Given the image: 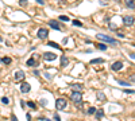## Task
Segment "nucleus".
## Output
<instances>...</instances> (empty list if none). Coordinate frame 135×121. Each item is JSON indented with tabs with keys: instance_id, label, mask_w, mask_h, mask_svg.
<instances>
[{
	"instance_id": "f257e3e1",
	"label": "nucleus",
	"mask_w": 135,
	"mask_h": 121,
	"mask_svg": "<svg viewBox=\"0 0 135 121\" xmlns=\"http://www.w3.org/2000/svg\"><path fill=\"white\" fill-rule=\"evenodd\" d=\"M96 38H97V39H100L103 43H111V44H118V43H119L116 39H113L112 36H109V35H105V34H97Z\"/></svg>"
},
{
	"instance_id": "f03ea898",
	"label": "nucleus",
	"mask_w": 135,
	"mask_h": 121,
	"mask_svg": "<svg viewBox=\"0 0 135 121\" xmlns=\"http://www.w3.org/2000/svg\"><path fill=\"white\" fill-rule=\"evenodd\" d=\"M70 100L74 102V104H81V100H82V93L81 92H73L70 94Z\"/></svg>"
},
{
	"instance_id": "7ed1b4c3",
	"label": "nucleus",
	"mask_w": 135,
	"mask_h": 121,
	"mask_svg": "<svg viewBox=\"0 0 135 121\" xmlns=\"http://www.w3.org/2000/svg\"><path fill=\"white\" fill-rule=\"evenodd\" d=\"M49 27H51L53 30H57V31H61V30H64V27H61V24H59L57 20H54V19L49 20Z\"/></svg>"
},
{
	"instance_id": "20e7f679",
	"label": "nucleus",
	"mask_w": 135,
	"mask_h": 121,
	"mask_svg": "<svg viewBox=\"0 0 135 121\" xmlns=\"http://www.w3.org/2000/svg\"><path fill=\"white\" fill-rule=\"evenodd\" d=\"M55 108L58 110H62L66 108V100L65 98H58L57 101H55Z\"/></svg>"
},
{
	"instance_id": "39448f33",
	"label": "nucleus",
	"mask_w": 135,
	"mask_h": 121,
	"mask_svg": "<svg viewBox=\"0 0 135 121\" xmlns=\"http://www.w3.org/2000/svg\"><path fill=\"white\" fill-rule=\"evenodd\" d=\"M135 22V18L131 16V15H127V16L123 18V24L124 26H132Z\"/></svg>"
},
{
	"instance_id": "423d86ee",
	"label": "nucleus",
	"mask_w": 135,
	"mask_h": 121,
	"mask_svg": "<svg viewBox=\"0 0 135 121\" xmlns=\"http://www.w3.org/2000/svg\"><path fill=\"white\" fill-rule=\"evenodd\" d=\"M47 36H49L47 28H39V30H38V38L39 39H46Z\"/></svg>"
},
{
	"instance_id": "0eeeda50",
	"label": "nucleus",
	"mask_w": 135,
	"mask_h": 121,
	"mask_svg": "<svg viewBox=\"0 0 135 121\" xmlns=\"http://www.w3.org/2000/svg\"><path fill=\"white\" fill-rule=\"evenodd\" d=\"M122 67H123V62L122 60H116V62H113L111 69H112V71H119V70H122Z\"/></svg>"
},
{
	"instance_id": "6e6552de",
	"label": "nucleus",
	"mask_w": 135,
	"mask_h": 121,
	"mask_svg": "<svg viewBox=\"0 0 135 121\" xmlns=\"http://www.w3.org/2000/svg\"><path fill=\"white\" fill-rule=\"evenodd\" d=\"M43 59L47 60V62H51V60L57 59V55L54 54V53H45V54H43Z\"/></svg>"
},
{
	"instance_id": "1a4fd4ad",
	"label": "nucleus",
	"mask_w": 135,
	"mask_h": 121,
	"mask_svg": "<svg viewBox=\"0 0 135 121\" xmlns=\"http://www.w3.org/2000/svg\"><path fill=\"white\" fill-rule=\"evenodd\" d=\"M30 90H31V86H30V83H28V82H23V83H22V86H20V92H22L23 94L30 93Z\"/></svg>"
},
{
	"instance_id": "9d476101",
	"label": "nucleus",
	"mask_w": 135,
	"mask_h": 121,
	"mask_svg": "<svg viewBox=\"0 0 135 121\" xmlns=\"http://www.w3.org/2000/svg\"><path fill=\"white\" fill-rule=\"evenodd\" d=\"M22 79H24V71H22V70H18L15 73V81L16 82H19Z\"/></svg>"
},
{
	"instance_id": "9b49d317",
	"label": "nucleus",
	"mask_w": 135,
	"mask_h": 121,
	"mask_svg": "<svg viewBox=\"0 0 135 121\" xmlns=\"http://www.w3.org/2000/svg\"><path fill=\"white\" fill-rule=\"evenodd\" d=\"M26 65H27V66H30V67H35V66H38V65H39V62H38V60H35L34 58H30L28 60H26Z\"/></svg>"
},
{
	"instance_id": "f8f14e48",
	"label": "nucleus",
	"mask_w": 135,
	"mask_h": 121,
	"mask_svg": "<svg viewBox=\"0 0 135 121\" xmlns=\"http://www.w3.org/2000/svg\"><path fill=\"white\" fill-rule=\"evenodd\" d=\"M68 63H69V58L62 55V57H61V66L65 67V66H68Z\"/></svg>"
},
{
	"instance_id": "ddd939ff",
	"label": "nucleus",
	"mask_w": 135,
	"mask_h": 121,
	"mask_svg": "<svg viewBox=\"0 0 135 121\" xmlns=\"http://www.w3.org/2000/svg\"><path fill=\"white\" fill-rule=\"evenodd\" d=\"M70 88L76 89V92H81V90H82V85H81V83H72Z\"/></svg>"
},
{
	"instance_id": "4468645a",
	"label": "nucleus",
	"mask_w": 135,
	"mask_h": 121,
	"mask_svg": "<svg viewBox=\"0 0 135 121\" xmlns=\"http://www.w3.org/2000/svg\"><path fill=\"white\" fill-rule=\"evenodd\" d=\"M124 3H126V4H127V7H128V8H131V10H132V8H135V0H124Z\"/></svg>"
},
{
	"instance_id": "2eb2a0df",
	"label": "nucleus",
	"mask_w": 135,
	"mask_h": 121,
	"mask_svg": "<svg viewBox=\"0 0 135 121\" xmlns=\"http://www.w3.org/2000/svg\"><path fill=\"white\" fill-rule=\"evenodd\" d=\"M103 116H104V112H103V109L96 110V118H97V120H101Z\"/></svg>"
},
{
	"instance_id": "dca6fc26",
	"label": "nucleus",
	"mask_w": 135,
	"mask_h": 121,
	"mask_svg": "<svg viewBox=\"0 0 135 121\" xmlns=\"http://www.w3.org/2000/svg\"><path fill=\"white\" fill-rule=\"evenodd\" d=\"M1 62H3V63H4V65H10L11 62H12V59H11L10 57H4V58H1Z\"/></svg>"
},
{
	"instance_id": "f3484780",
	"label": "nucleus",
	"mask_w": 135,
	"mask_h": 121,
	"mask_svg": "<svg viewBox=\"0 0 135 121\" xmlns=\"http://www.w3.org/2000/svg\"><path fill=\"white\" fill-rule=\"evenodd\" d=\"M104 60L105 59H103V58H95V59L91 60V63L92 65H95V63H104Z\"/></svg>"
},
{
	"instance_id": "a211bd4d",
	"label": "nucleus",
	"mask_w": 135,
	"mask_h": 121,
	"mask_svg": "<svg viewBox=\"0 0 135 121\" xmlns=\"http://www.w3.org/2000/svg\"><path fill=\"white\" fill-rule=\"evenodd\" d=\"M97 49L100 50V51H105V50H107V44L105 43H99L97 44Z\"/></svg>"
},
{
	"instance_id": "6ab92c4d",
	"label": "nucleus",
	"mask_w": 135,
	"mask_h": 121,
	"mask_svg": "<svg viewBox=\"0 0 135 121\" xmlns=\"http://www.w3.org/2000/svg\"><path fill=\"white\" fill-rule=\"evenodd\" d=\"M96 96H97V100H100V101H105V96H104L103 93H100V92H99Z\"/></svg>"
},
{
	"instance_id": "aec40b11",
	"label": "nucleus",
	"mask_w": 135,
	"mask_h": 121,
	"mask_svg": "<svg viewBox=\"0 0 135 121\" xmlns=\"http://www.w3.org/2000/svg\"><path fill=\"white\" fill-rule=\"evenodd\" d=\"M109 30H111V31H116V30H118V26H116L115 23H109Z\"/></svg>"
},
{
	"instance_id": "412c9836",
	"label": "nucleus",
	"mask_w": 135,
	"mask_h": 121,
	"mask_svg": "<svg viewBox=\"0 0 135 121\" xmlns=\"http://www.w3.org/2000/svg\"><path fill=\"white\" fill-rule=\"evenodd\" d=\"M118 82H119V85H120V86H124V88H127V86H130V85H131L130 82H124V81H118Z\"/></svg>"
},
{
	"instance_id": "4be33fe9",
	"label": "nucleus",
	"mask_w": 135,
	"mask_h": 121,
	"mask_svg": "<svg viewBox=\"0 0 135 121\" xmlns=\"http://www.w3.org/2000/svg\"><path fill=\"white\" fill-rule=\"evenodd\" d=\"M95 113H96V108L91 106V108L88 109V114H95Z\"/></svg>"
},
{
	"instance_id": "5701e85b",
	"label": "nucleus",
	"mask_w": 135,
	"mask_h": 121,
	"mask_svg": "<svg viewBox=\"0 0 135 121\" xmlns=\"http://www.w3.org/2000/svg\"><path fill=\"white\" fill-rule=\"evenodd\" d=\"M49 46H51V47H54V49H59V44L57 43H54V42H47Z\"/></svg>"
},
{
	"instance_id": "b1692460",
	"label": "nucleus",
	"mask_w": 135,
	"mask_h": 121,
	"mask_svg": "<svg viewBox=\"0 0 135 121\" xmlns=\"http://www.w3.org/2000/svg\"><path fill=\"white\" fill-rule=\"evenodd\" d=\"M59 20H62V22H69V18L66 16V15H61V16H59Z\"/></svg>"
},
{
	"instance_id": "393cba45",
	"label": "nucleus",
	"mask_w": 135,
	"mask_h": 121,
	"mask_svg": "<svg viewBox=\"0 0 135 121\" xmlns=\"http://www.w3.org/2000/svg\"><path fill=\"white\" fill-rule=\"evenodd\" d=\"M27 105H28V106H30V108H31V109H37V105L34 104V102H32V101H28V102H27Z\"/></svg>"
},
{
	"instance_id": "a878e982",
	"label": "nucleus",
	"mask_w": 135,
	"mask_h": 121,
	"mask_svg": "<svg viewBox=\"0 0 135 121\" xmlns=\"http://www.w3.org/2000/svg\"><path fill=\"white\" fill-rule=\"evenodd\" d=\"M1 102L5 104V105H8V104H10V100L7 98V97H3V98H1Z\"/></svg>"
},
{
	"instance_id": "bb28decb",
	"label": "nucleus",
	"mask_w": 135,
	"mask_h": 121,
	"mask_svg": "<svg viewBox=\"0 0 135 121\" xmlns=\"http://www.w3.org/2000/svg\"><path fill=\"white\" fill-rule=\"evenodd\" d=\"M73 24H74V26H77V27H82V23L78 22V20H73Z\"/></svg>"
},
{
	"instance_id": "cd10ccee",
	"label": "nucleus",
	"mask_w": 135,
	"mask_h": 121,
	"mask_svg": "<svg viewBox=\"0 0 135 121\" xmlns=\"http://www.w3.org/2000/svg\"><path fill=\"white\" fill-rule=\"evenodd\" d=\"M27 3H28V1H27V0H19V4H20L22 7L27 6Z\"/></svg>"
},
{
	"instance_id": "c85d7f7f",
	"label": "nucleus",
	"mask_w": 135,
	"mask_h": 121,
	"mask_svg": "<svg viewBox=\"0 0 135 121\" xmlns=\"http://www.w3.org/2000/svg\"><path fill=\"white\" fill-rule=\"evenodd\" d=\"M124 93H128V94H135V90H131V89H124Z\"/></svg>"
},
{
	"instance_id": "c756f323",
	"label": "nucleus",
	"mask_w": 135,
	"mask_h": 121,
	"mask_svg": "<svg viewBox=\"0 0 135 121\" xmlns=\"http://www.w3.org/2000/svg\"><path fill=\"white\" fill-rule=\"evenodd\" d=\"M45 77L47 78V79H50V81H51V79H53V75H50V74H49V73H45Z\"/></svg>"
},
{
	"instance_id": "7c9ffc66",
	"label": "nucleus",
	"mask_w": 135,
	"mask_h": 121,
	"mask_svg": "<svg viewBox=\"0 0 135 121\" xmlns=\"http://www.w3.org/2000/svg\"><path fill=\"white\" fill-rule=\"evenodd\" d=\"M54 121H61V118L58 117V114H54Z\"/></svg>"
},
{
	"instance_id": "2f4dec72",
	"label": "nucleus",
	"mask_w": 135,
	"mask_h": 121,
	"mask_svg": "<svg viewBox=\"0 0 135 121\" xmlns=\"http://www.w3.org/2000/svg\"><path fill=\"white\" fill-rule=\"evenodd\" d=\"M130 81H131V82H135V74H134V75H131V77H130Z\"/></svg>"
},
{
	"instance_id": "473e14b6",
	"label": "nucleus",
	"mask_w": 135,
	"mask_h": 121,
	"mask_svg": "<svg viewBox=\"0 0 135 121\" xmlns=\"http://www.w3.org/2000/svg\"><path fill=\"white\" fill-rule=\"evenodd\" d=\"M11 121H18V118H16V116H11Z\"/></svg>"
},
{
	"instance_id": "72a5a7b5",
	"label": "nucleus",
	"mask_w": 135,
	"mask_h": 121,
	"mask_svg": "<svg viewBox=\"0 0 135 121\" xmlns=\"http://www.w3.org/2000/svg\"><path fill=\"white\" fill-rule=\"evenodd\" d=\"M41 104H42V106H46V100H41Z\"/></svg>"
},
{
	"instance_id": "f704fd0d",
	"label": "nucleus",
	"mask_w": 135,
	"mask_h": 121,
	"mask_svg": "<svg viewBox=\"0 0 135 121\" xmlns=\"http://www.w3.org/2000/svg\"><path fill=\"white\" fill-rule=\"evenodd\" d=\"M130 58H132V59H135V53H130Z\"/></svg>"
},
{
	"instance_id": "c9c22d12",
	"label": "nucleus",
	"mask_w": 135,
	"mask_h": 121,
	"mask_svg": "<svg viewBox=\"0 0 135 121\" xmlns=\"http://www.w3.org/2000/svg\"><path fill=\"white\" fill-rule=\"evenodd\" d=\"M26 118H27V120H28V121H31V116H30V114H28V113H27V114H26Z\"/></svg>"
},
{
	"instance_id": "e433bc0d",
	"label": "nucleus",
	"mask_w": 135,
	"mask_h": 121,
	"mask_svg": "<svg viewBox=\"0 0 135 121\" xmlns=\"http://www.w3.org/2000/svg\"><path fill=\"white\" fill-rule=\"evenodd\" d=\"M68 39H69V38H64V40H62V43H64V44H66V43H68Z\"/></svg>"
},
{
	"instance_id": "4c0bfd02",
	"label": "nucleus",
	"mask_w": 135,
	"mask_h": 121,
	"mask_svg": "<svg viewBox=\"0 0 135 121\" xmlns=\"http://www.w3.org/2000/svg\"><path fill=\"white\" fill-rule=\"evenodd\" d=\"M35 1H38L39 4H45V1H43V0H35Z\"/></svg>"
},
{
	"instance_id": "58836bf2",
	"label": "nucleus",
	"mask_w": 135,
	"mask_h": 121,
	"mask_svg": "<svg viewBox=\"0 0 135 121\" xmlns=\"http://www.w3.org/2000/svg\"><path fill=\"white\" fill-rule=\"evenodd\" d=\"M34 75H39V71H38V70H34Z\"/></svg>"
},
{
	"instance_id": "ea45409f",
	"label": "nucleus",
	"mask_w": 135,
	"mask_h": 121,
	"mask_svg": "<svg viewBox=\"0 0 135 121\" xmlns=\"http://www.w3.org/2000/svg\"><path fill=\"white\" fill-rule=\"evenodd\" d=\"M0 42H3V38H1V36H0Z\"/></svg>"
},
{
	"instance_id": "a19ab883",
	"label": "nucleus",
	"mask_w": 135,
	"mask_h": 121,
	"mask_svg": "<svg viewBox=\"0 0 135 121\" xmlns=\"http://www.w3.org/2000/svg\"><path fill=\"white\" fill-rule=\"evenodd\" d=\"M116 1H120V0H116Z\"/></svg>"
},
{
	"instance_id": "79ce46f5",
	"label": "nucleus",
	"mask_w": 135,
	"mask_h": 121,
	"mask_svg": "<svg viewBox=\"0 0 135 121\" xmlns=\"http://www.w3.org/2000/svg\"><path fill=\"white\" fill-rule=\"evenodd\" d=\"M132 46H135V43H134V44H132Z\"/></svg>"
}]
</instances>
